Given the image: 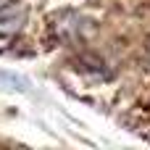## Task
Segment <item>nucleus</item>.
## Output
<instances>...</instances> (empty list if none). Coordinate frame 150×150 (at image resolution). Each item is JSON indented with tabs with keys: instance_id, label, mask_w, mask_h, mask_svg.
Listing matches in <instances>:
<instances>
[{
	"instance_id": "obj_1",
	"label": "nucleus",
	"mask_w": 150,
	"mask_h": 150,
	"mask_svg": "<svg viewBox=\"0 0 150 150\" xmlns=\"http://www.w3.org/2000/svg\"><path fill=\"white\" fill-rule=\"evenodd\" d=\"M11 3H13V0H0V11H3V8H8Z\"/></svg>"
}]
</instances>
